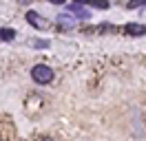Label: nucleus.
<instances>
[{
    "mask_svg": "<svg viewBox=\"0 0 146 141\" xmlns=\"http://www.w3.org/2000/svg\"><path fill=\"white\" fill-rule=\"evenodd\" d=\"M31 77H33L36 84H49L53 79V70H51V66H46V64H36L31 69Z\"/></svg>",
    "mask_w": 146,
    "mask_h": 141,
    "instance_id": "obj_1",
    "label": "nucleus"
},
{
    "mask_svg": "<svg viewBox=\"0 0 146 141\" xmlns=\"http://www.w3.org/2000/svg\"><path fill=\"white\" fill-rule=\"evenodd\" d=\"M66 11H69L71 16H78V18H89V9H86V5H82V2L66 5Z\"/></svg>",
    "mask_w": 146,
    "mask_h": 141,
    "instance_id": "obj_2",
    "label": "nucleus"
},
{
    "mask_svg": "<svg viewBox=\"0 0 146 141\" xmlns=\"http://www.w3.org/2000/svg\"><path fill=\"white\" fill-rule=\"evenodd\" d=\"M27 22H29L31 26H36V29H46V26H49V24L44 22V18L38 16L36 11H27Z\"/></svg>",
    "mask_w": 146,
    "mask_h": 141,
    "instance_id": "obj_3",
    "label": "nucleus"
},
{
    "mask_svg": "<svg viewBox=\"0 0 146 141\" xmlns=\"http://www.w3.org/2000/svg\"><path fill=\"white\" fill-rule=\"evenodd\" d=\"M124 31H126L128 35H144V33H146V26H144V24H135V22H131V24L124 26Z\"/></svg>",
    "mask_w": 146,
    "mask_h": 141,
    "instance_id": "obj_4",
    "label": "nucleus"
},
{
    "mask_svg": "<svg viewBox=\"0 0 146 141\" xmlns=\"http://www.w3.org/2000/svg\"><path fill=\"white\" fill-rule=\"evenodd\" d=\"M13 38H16V31H13V29H7V26L2 29V26H0V40L9 42V40H13Z\"/></svg>",
    "mask_w": 146,
    "mask_h": 141,
    "instance_id": "obj_5",
    "label": "nucleus"
},
{
    "mask_svg": "<svg viewBox=\"0 0 146 141\" xmlns=\"http://www.w3.org/2000/svg\"><path fill=\"white\" fill-rule=\"evenodd\" d=\"M82 5H91V7H98V9H109V2H104V0H95V2H82Z\"/></svg>",
    "mask_w": 146,
    "mask_h": 141,
    "instance_id": "obj_6",
    "label": "nucleus"
},
{
    "mask_svg": "<svg viewBox=\"0 0 146 141\" xmlns=\"http://www.w3.org/2000/svg\"><path fill=\"white\" fill-rule=\"evenodd\" d=\"M31 46H33V49H46V46H49V42H46V40H33V42H31Z\"/></svg>",
    "mask_w": 146,
    "mask_h": 141,
    "instance_id": "obj_7",
    "label": "nucleus"
},
{
    "mask_svg": "<svg viewBox=\"0 0 146 141\" xmlns=\"http://www.w3.org/2000/svg\"><path fill=\"white\" fill-rule=\"evenodd\" d=\"M128 7H131V9H137V7H146V0H135V2H131Z\"/></svg>",
    "mask_w": 146,
    "mask_h": 141,
    "instance_id": "obj_8",
    "label": "nucleus"
}]
</instances>
